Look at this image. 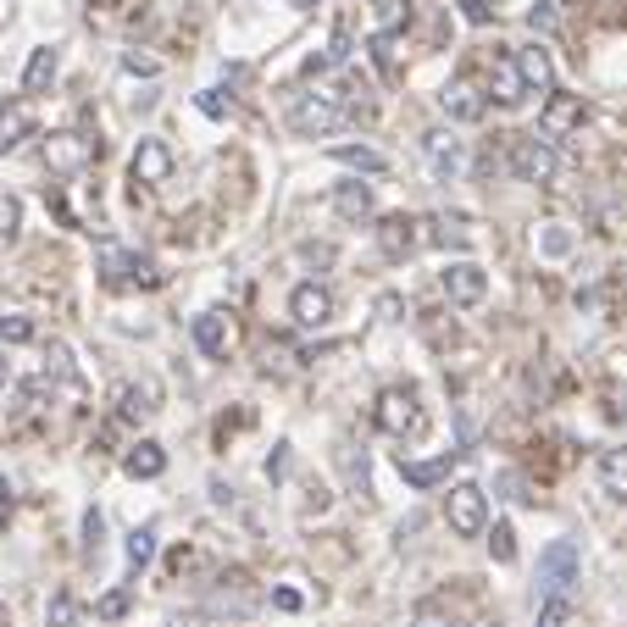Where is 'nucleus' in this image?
Segmentation results:
<instances>
[{
    "instance_id": "1",
    "label": "nucleus",
    "mask_w": 627,
    "mask_h": 627,
    "mask_svg": "<svg viewBox=\"0 0 627 627\" xmlns=\"http://www.w3.org/2000/svg\"><path fill=\"white\" fill-rule=\"evenodd\" d=\"M444 516H451V527L461 533V539H478V533L489 527V494L478 483H456L451 494H444Z\"/></svg>"
},
{
    "instance_id": "2",
    "label": "nucleus",
    "mask_w": 627,
    "mask_h": 627,
    "mask_svg": "<svg viewBox=\"0 0 627 627\" xmlns=\"http://www.w3.org/2000/svg\"><path fill=\"white\" fill-rule=\"evenodd\" d=\"M578 572H583L578 545H572V539H556V545L539 556V594H545V600H550V594H572Z\"/></svg>"
},
{
    "instance_id": "3",
    "label": "nucleus",
    "mask_w": 627,
    "mask_h": 627,
    "mask_svg": "<svg viewBox=\"0 0 627 627\" xmlns=\"http://www.w3.org/2000/svg\"><path fill=\"white\" fill-rule=\"evenodd\" d=\"M511 167H516V178H527V184H550V178L561 172V156H556L550 139L527 134V139L511 145Z\"/></svg>"
},
{
    "instance_id": "4",
    "label": "nucleus",
    "mask_w": 627,
    "mask_h": 627,
    "mask_svg": "<svg viewBox=\"0 0 627 627\" xmlns=\"http://www.w3.org/2000/svg\"><path fill=\"white\" fill-rule=\"evenodd\" d=\"M339 123H344V106H339L333 95H295V106H289V128L306 134V139L333 134Z\"/></svg>"
},
{
    "instance_id": "5",
    "label": "nucleus",
    "mask_w": 627,
    "mask_h": 627,
    "mask_svg": "<svg viewBox=\"0 0 627 627\" xmlns=\"http://www.w3.org/2000/svg\"><path fill=\"white\" fill-rule=\"evenodd\" d=\"M417 422H422V411H417V389H384L378 395V428L389 433V438H406V433H417Z\"/></svg>"
},
{
    "instance_id": "6",
    "label": "nucleus",
    "mask_w": 627,
    "mask_h": 627,
    "mask_svg": "<svg viewBox=\"0 0 627 627\" xmlns=\"http://www.w3.org/2000/svg\"><path fill=\"white\" fill-rule=\"evenodd\" d=\"M172 145L167 139H139L134 145V161H128V172H134V184H145V190H156V184H167L172 178Z\"/></svg>"
},
{
    "instance_id": "7",
    "label": "nucleus",
    "mask_w": 627,
    "mask_h": 627,
    "mask_svg": "<svg viewBox=\"0 0 627 627\" xmlns=\"http://www.w3.org/2000/svg\"><path fill=\"white\" fill-rule=\"evenodd\" d=\"M438 284H444V295H451V306H478L489 295V278H483L478 261H451L438 273Z\"/></svg>"
},
{
    "instance_id": "8",
    "label": "nucleus",
    "mask_w": 627,
    "mask_h": 627,
    "mask_svg": "<svg viewBox=\"0 0 627 627\" xmlns=\"http://www.w3.org/2000/svg\"><path fill=\"white\" fill-rule=\"evenodd\" d=\"M289 317H295V328H328L333 322V289L328 284H295Z\"/></svg>"
},
{
    "instance_id": "9",
    "label": "nucleus",
    "mask_w": 627,
    "mask_h": 627,
    "mask_svg": "<svg viewBox=\"0 0 627 627\" xmlns=\"http://www.w3.org/2000/svg\"><path fill=\"white\" fill-rule=\"evenodd\" d=\"M583 117H589L583 95H550V101H545V112H539V134L556 145V139H567L572 128H583Z\"/></svg>"
},
{
    "instance_id": "10",
    "label": "nucleus",
    "mask_w": 627,
    "mask_h": 627,
    "mask_svg": "<svg viewBox=\"0 0 627 627\" xmlns=\"http://www.w3.org/2000/svg\"><path fill=\"white\" fill-rule=\"evenodd\" d=\"M95 161V139H83V134H50L45 139V167L50 172H78Z\"/></svg>"
},
{
    "instance_id": "11",
    "label": "nucleus",
    "mask_w": 627,
    "mask_h": 627,
    "mask_svg": "<svg viewBox=\"0 0 627 627\" xmlns=\"http://www.w3.org/2000/svg\"><path fill=\"white\" fill-rule=\"evenodd\" d=\"M417 228H422V223H417V217H406V212H400V217H384V223H378V250H384L389 261H406V255L422 244V233H417Z\"/></svg>"
},
{
    "instance_id": "12",
    "label": "nucleus",
    "mask_w": 627,
    "mask_h": 627,
    "mask_svg": "<svg viewBox=\"0 0 627 627\" xmlns=\"http://www.w3.org/2000/svg\"><path fill=\"white\" fill-rule=\"evenodd\" d=\"M438 106L451 112L456 123H478V117H483V95H478V83H472V78H451V83H444Z\"/></svg>"
},
{
    "instance_id": "13",
    "label": "nucleus",
    "mask_w": 627,
    "mask_h": 627,
    "mask_svg": "<svg viewBox=\"0 0 627 627\" xmlns=\"http://www.w3.org/2000/svg\"><path fill=\"white\" fill-rule=\"evenodd\" d=\"M511 56H516L522 83H527V89H539V95H550V83H556V61H550V50H545V45H522V50H511Z\"/></svg>"
},
{
    "instance_id": "14",
    "label": "nucleus",
    "mask_w": 627,
    "mask_h": 627,
    "mask_svg": "<svg viewBox=\"0 0 627 627\" xmlns=\"http://www.w3.org/2000/svg\"><path fill=\"white\" fill-rule=\"evenodd\" d=\"M190 333H195V344H201L206 355H228V350H233V322H228L223 311H201Z\"/></svg>"
},
{
    "instance_id": "15",
    "label": "nucleus",
    "mask_w": 627,
    "mask_h": 627,
    "mask_svg": "<svg viewBox=\"0 0 627 627\" xmlns=\"http://www.w3.org/2000/svg\"><path fill=\"white\" fill-rule=\"evenodd\" d=\"M489 89H494V101H500V106H516V101L527 95V83H522V72H516V56H494V67H489Z\"/></svg>"
},
{
    "instance_id": "16",
    "label": "nucleus",
    "mask_w": 627,
    "mask_h": 627,
    "mask_svg": "<svg viewBox=\"0 0 627 627\" xmlns=\"http://www.w3.org/2000/svg\"><path fill=\"white\" fill-rule=\"evenodd\" d=\"M29 134H34V106H29V101L0 106V150H18Z\"/></svg>"
},
{
    "instance_id": "17",
    "label": "nucleus",
    "mask_w": 627,
    "mask_h": 627,
    "mask_svg": "<svg viewBox=\"0 0 627 627\" xmlns=\"http://www.w3.org/2000/svg\"><path fill=\"white\" fill-rule=\"evenodd\" d=\"M123 472H128V478H161V472H167V451H161L156 438H139L134 451L123 456Z\"/></svg>"
},
{
    "instance_id": "18",
    "label": "nucleus",
    "mask_w": 627,
    "mask_h": 627,
    "mask_svg": "<svg viewBox=\"0 0 627 627\" xmlns=\"http://www.w3.org/2000/svg\"><path fill=\"white\" fill-rule=\"evenodd\" d=\"M422 145H428V156H433V172H438V178H456V172H461V139H456V134L433 128Z\"/></svg>"
},
{
    "instance_id": "19",
    "label": "nucleus",
    "mask_w": 627,
    "mask_h": 627,
    "mask_svg": "<svg viewBox=\"0 0 627 627\" xmlns=\"http://www.w3.org/2000/svg\"><path fill=\"white\" fill-rule=\"evenodd\" d=\"M333 212H339L344 223H367V217H373V190H367V184H339V190H333Z\"/></svg>"
},
{
    "instance_id": "20",
    "label": "nucleus",
    "mask_w": 627,
    "mask_h": 627,
    "mask_svg": "<svg viewBox=\"0 0 627 627\" xmlns=\"http://www.w3.org/2000/svg\"><path fill=\"white\" fill-rule=\"evenodd\" d=\"M451 461H456V451H444V456H433V461H406V456H400V478H406L411 489H433L444 472H451Z\"/></svg>"
},
{
    "instance_id": "21",
    "label": "nucleus",
    "mask_w": 627,
    "mask_h": 627,
    "mask_svg": "<svg viewBox=\"0 0 627 627\" xmlns=\"http://www.w3.org/2000/svg\"><path fill=\"white\" fill-rule=\"evenodd\" d=\"M117 417H123V422H150V417H156V389H150V384H128V389L117 395Z\"/></svg>"
},
{
    "instance_id": "22",
    "label": "nucleus",
    "mask_w": 627,
    "mask_h": 627,
    "mask_svg": "<svg viewBox=\"0 0 627 627\" xmlns=\"http://www.w3.org/2000/svg\"><path fill=\"white\" fill-rule=\"evenodd\" d=\"M333 161L355 167V172H389V156L373 145H333Z\"/></svg>"
},
{
    "instance_id": "23",
    "label": "nucleus",
    "mask_w": 627,
    "mask_h": 627,
    "mask_svg": "<svg viewBox=\"0 0 627 627\" xmlns=\"http://www.w3.org/2000/svg\"><path fill=\"white\" fill-rule=\"evenodd\" d=\"M600 483L611 500H627V451H605L600 456Z\"/></svg>"
},
{
    "instance_id": "24",
    "label": "nucleus",
    "mask_w": 627,
    "mask_h": 627,
    "mask_svg": "<svg viewBox=\"0 0 627 627\" xmlns=\"http://www.w3.org/2000/svg\"><path fill=\"white\" fill-rule=\"evenodd\" d=\"M50 78H56V50H50V45H39V50L29 56L23 89H29V95H39V89H50Z\"/></svg>"
},
{
    "instance_id": "25",
    "label": "nucleus",
    "mask_w": 627,
    "mask_h": 627,
    "mask_svg": "<svg viewBox=\"0 0 627 627\" xmlns=\"http://www.w3.org/2000/svg\"><path fill=\"white\" fill-rule=\"evenodd\" d=\"M433 244L467 250V244H472V223H467V217H433Z\"/></svg>"
},
{
    "instance_id": "26",
    "label": "nucleus",
    "mask_w": 627,
    "mask_h": 627,
    "mask_svg": "<svg viewBox=\"0 0 627 627\" xmlns=\"http://www.w3.org/2000/svg\"><path fill=\"white\" fill-rule=\"evenodd\" d=\"M150 561H156V527H134V533H128V567L145 572Z\"/></svg>"
},
{
    "instance_id": "27",
    "label": "nucleus",
    "mask_w": 627,
    "mask_h": 627,
    "mask_svg": "<svg viewBox=\"0 0 627 627\" xmlns=\"http://www.w3.org/2000/svg\"><path fill=\"white\" fill-rule=\"evenodd\" d=\"M45 622H50V627H78V600H72V589H56V594H50Z\"/></svg>"
},
{
    "instance_id": "28",
    "label": "nucleus",
    "mask_w": 627,
    "mask_h": 627,
    "mask_svg": "<svg viewBox=\"0 0 627 627\" xmlns=\"http://www.w3.org/2000/svg\"><path fill=\"white\" fill-rule=\"evenodd\" d=\"M533 244H539L545 255H567V250H572V233H567L561 223H545L539 233H533Z\"/></svg>"
},
{
    "instance_id": "29",
    "label": "nucleus",
    "mask_w": 627,
    "mask_h": 627,
    "mask_svg": "<svg viewBox=\"0 0 627 627\" xmlns=\"http://www.w3.org/2000/svg\"><path fill=\"white\" fill-rule=\"evenodd\" d=\"M567 622H572V600L567 594H550L539 605V627H567Z\"/></svg>"
},
{
    "instance_id": "30",
    "label": "nucleus",
    "mask_w": 627,
    "mask_h": 627,
    "mask_svg": "<svg viewBox=\"0 0 627 627\" xmlns=\"http://www.w3.org/2000/svg\"><path fill=\"white\" fill-rule=\"evenodd\" d=\"M489 556L505 567V561H516V533H511V522H494V539H489Z\"/></svg>"
},
{
    "instance_id": "31",
    "label": "nucleus",
    "mask_w": 627,
    "mask_h": 627,
    "mask_svg": "<svg viewBox=\"0 0 627 627\" xmlns=\"http://www.w3.org/2000/svg\"><path fill=\"white\" fill-rule=\"evenodd\" d=\"M18 228H23V206H18V195L0 190V239H12Z\"/></svg>"
},
{
    "instance_id": "32",
    "label": "nucleus",
    "mask_w": 627,
    "mask_h": 627,
    "mask_svg": "<svg viewBox=\"0 0 627 627\" xmlns=\"http://www.w3.org/2000/svg\"><path fill=\"white\" fill-rule=\"evenodd\" d=\"M339 461H344V472H350V489H355V494H373V489H367V456L355 461V451L344 444V451H339Z\"/></svg>"
},
{
    "instance_id": "33",
    "label": "nucleus",
    "mask_w": 627,
    "mask_h": 627,
    "mask_svg": "<svg viewBox=\"0 0 627 627\" xmlns=\"http://www.w3.org/2000/svg\"><path fill=\"white\" fill-rule=\"evenodd\" d=\"M0 339H7V344H29L34 339V322L29 317H7V322H0Z\"/></svg>"
},
{
    "instance_id": "34",
    "label": "nucleus",
    "mask_w": 627,
    "mask_h": 627,
    "mask_svg": "<svg viewBox=\"0 0 627 627\" xmlns=\"http://www.w3.org/2000/svg\"><path fill=\"white\" fill-rule=\"evenodd\" d=\"M123 611H128V589H117V594H106V600L95 605V616H106V622H117Z\"/></svg>"
},
{
    "instance_id": "35",
    "label": "nucleus",
    "mask_w": 627,
    "mask_h": 627,
    "mask_svg": "<svg viewBox=\"0 0 627 627\" xmlns=\"http://www.w3.org/2000/svg\"><path fill=\"white\" fill-rule=\"evenodd\" d=\"M101 533H106L101 511H89V516H83V545H89V550H101Z\"/></svg>"
},
{
    "instance_id": "36",
    "label": "nucleus",
    "mask_w": 627,
    "mask_h": 627,
    "mask_svg": "<svg viewBox=\"0 0 627 627\" xmlns=\"http://www.w3.org/2000/svg\"><path fill=\"white\" fill-rule=\"evenodd\" d=\"M411 627H456V622L444 616V611H433V605H422V611L411 616Z\"/></svg>"
},
{
    "instance_id": "37",
    "label": "nucleus",
    "mask_w": 627,
    "mask_h": 627,
    "mask_svg": "<svg viewBox=\"0 0 627 627\" xmlns=\"http://www.w3.org/2000/svg\"><path fill=\"white\" fill-rule=\"evenodd\" d=\"M201 112H206V117H228V101H223V89H206V95H201Z\"/></svg>"
},
{
    "instance_id": "38",
    "label": "nucleus",
    "mask_w": 627,
    "mask_h": 627,
    "mask_svg": "<svg viewBox=\"0 0 627 627\" xmlns=\"http://www.w3.org/2000/svg\"><path fill=\"white\" fill-rule=\"evenodd\" d=\"M284 472H289V444H278V456H273V461H266V478H273V483H278Z\"/></svg>"
},
{
    "instance_id": "39",
    "label": "nucleus",
    "mask_w": 627,
    "mask_h": 627,
    "mask_svg": "<svg viewBox=\"0 0 627 627\" xmlns=\"http://www.w3.org/2000/svg\"><path fill=\"white\" fill-rule=\"evenodd\" d=\"M123 67H128V72H145V78H156V61H150V56H139V50H128V56H123Z\"/></svg>"
},
{
    "instance_id": "40",
    "label": "nucleus",
    "mask_w": 627,
    "mask_h": 627,
    "mask_svg": "<svg viewBox=\"0 0 627 627\" xmlns=\"http://www.w3.org/2000/svg\"><path fill=\"white\" fill-rule=\"evenodd\" d=\"M12 505H18L12 500V483H7V472H0V522H12Z\"/></svg>"
},
{
    "instance_id": "41",
    "label": "nucleus",
    "mask_w": 627,
    "mask_h": 627,
    "mask_svg": "<svg viewBox=\"0 0 627 627\" xmlns=\"http://www.w3.org/2000/svg\"><path fill=\"white\" fill-rule=\"evenodd\" d=\"M527 23H533V29H550V23H556V12H550V7H545V0H539V7H533V12H527Z\"/></svg>"
},
{
    "instance_id": "42",
    "label": "nucleus",
    "mask_w": 627,
    "mask_h": 627,
    "mask_svg": "<svg viewBox=\"0 0 627 627\" xmlns=\"http://www.w3.org/2000/svg\"><path fill=\"white\" fill-rule=\"evenodd\" d=\"M273 605H278V611H300V594H295V589H273Z\"/></svg>"
},
{
    "instance_id": "43",
    "label": "nucleus",
    "mask_w": 627,
    "mask_h": 627,
    "mask_svg": "<svg viewBox=\"0 0 627 627\" xmlns=\"http://www.w3.org/2000/svg\"><path fill=\"white\" fill-rule=\"evenodd\" d=\"M178 627H217V622H178Z\"/></svg>"
},
{
    "instance_id": "44",
    "label": "nucleus",
    "mask_w": 627,
    "mask_h": 627,
    "mask_svg": "<svg viewBox=\"0 0 627 627\" xmlns=\"http://www.w3.org/2000/svg\"><path fill=\"white\" fill-rule=\"evenodd\" d=\"M89 7H112V0H89Z\"/></svg>"
},
{
    "instance_id": "45",
    "label": "nucleus",
    "mask_w": 627,
    "mask_h": 627,
    "mask_svg": "<svg viewBox=\"0 0 627 627\" xmlns=\"http://www.w3.org/2000/svg\"><path fill=\"white\" fill-rule=\"evenodd\" d=\"M622 422H627V395H622Z\"/></svg>"
},
{
    "instance_id": "46",
    "label": "nucleus",
    "mask_w": 627,
    "mask_h": 627,
    "mask_svg": "<svg viewBox=\"0 0 627 627\" xmlns=\"http://www.w3.org/2000/svg\"><path fill=\"white\" fill-rule=\"evenodd\" d=\"M0 627H7V605H0Z\"/></svg>"
}]
</instances>
